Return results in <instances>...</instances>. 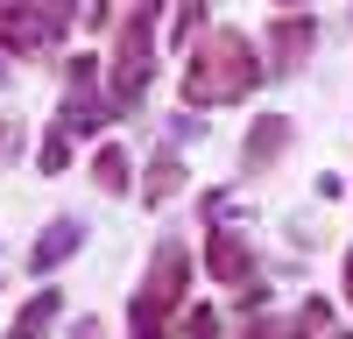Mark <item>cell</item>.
<instances>
[{"instance_id":"20","label":"cell","mask_w":353,"mask_h":339,"mask_svg":"<svg viewBox=\"0 0 353 339\" xmlns=\"http://www.w3.org/2000/svg\"><path fill=\"white\" fill-rule=\"evenodd\" d=\"M71 339H106V332H99V318H85V325H78Z\"/></svg>"},{"instance_id":"23","label":"cell","mask_w":353,"mask_h":339,"mask_svg":"<svg viewBox=\"0 0 353 339\" xmlns=\"http://www.w3.org/2000/svg\"><path fill=\"white\" fill-rule=\"evenodd\" d=\"M0 85H8V64H0Z\"/></svg>"},{"instance_id":"10","label":"cell","mask_w":353,"mask_h":339,"mask_svg":"<svg viewBox=\"0 0 353 339\" xmlns=\"http://www.w3.org/2000/svg\"><path fill=\"white\" fill-rule=\"evenodd\" d=\"M176 191H184V156H176V149H156L149 177H141V205H170Z\"/></svg>"},{"instance_id":"16","label":"cell","mask_w":353,"mask_h":339,"mask_svg":"<svg viewBox=\"0 0 353 339\" xmlns=\"http://www.w3.org/2000/svg\"><path fill=\"white\" fill-rule=\"evenodd\" d=\"M21 156V121H14V113H0V170H8Z\"/></svg>"},{"instance_id":"19","label":"cell","mask_w":353,"mask_h":339,"mask_svg":"<svg viewBox=\"0 0 353 339\" xmlns=\"http://www.w3.org/2000/svg\"><path fill=\"white\" fill-rule=\"evenodd\" d=\"M248 339H290V332H283V325H269V318H254V325H248Z\"/></svg>"},{"instance_id":"4","label":"cell","mask_w":353,"mask_h":339,"mask_svg":"<svg viewBox=\"0 0 353 339\" xmlns=\"http://www.w3.org/2000/svg\"><path fill=\"white\" fill-rule=\"evenodd\" d=\"M106 121H113V92H99V64L71 56V85H64V106H57V127L78 141V134H99Z\"/></svg>"},{"instance_id":"17","label":"cell","mask_w":353,"mask_h":339,"mask_svg":"<svg viewBox=\"0 0 353 339\" xmlns=\"http://www.w3.org/2000/svg\"><path fill=\"white\" fill-rule=\"evenodd\" d=\"M36 8H43V21L57 28V36H64V28L78 21V0H36Z\"/></svg>"},{"instance_id":"22","label":"cell","mask_w":353,"mask_h":339,"mask_svg":"<svg viewBox=\"0 0 353 339\" xmlns=\"http://www.w3.org/2000/svg\"><path fill=\"white\" fill-rule=\"evenodd\" d=\"M276 8H283V14H297V8H311V0H276Z\"/></svg>"},{"instance_id":"13","label":"cell","mask_w":353,"mask_h":339,"mask_svg":"<svg viewBox=\"0 0 353 339\" xmlns=\"http://www.w3.org/2000/svg\"><path fill=\"white\" fill-rule=\"evenodd\" d=\"M36 170H43V177H64V170H71V134H64V127H50V134H43Z\"/></svg>"},{"instance_id":"11","label":"cell","mask_w":353,"mask_h":339,"mask_svg":"<svg viewBox=\"0 0 353 339\" xmlns=\"http://www.w3.org/2000/svg\"><path fill=\"white\" fill-rule=\"evenodd\" d=\"M92 184H99L106 198H121V191L134 184V163H128V149H99V156H92Z\"/></svg>"},{"instance_id":"14","label":"cell","mask_w":353,"mask_h":339,"mask_svg":"<svg viewBox=\"0 0 353 339\" xmlns=\"http://www.w3.org/2000/svg\"><path fill=\"white\" fill-rule=\"evenodd\" d=\"M325 325H332V304H325V297H311V304L297 311V325H290V332H297V339H311V332H325Z\"/></svg>"},{"instance_id":"15","label":"cell","mask_w":353,"mask_h":339,"mask_svg":"<svg viewBox=\"0 0 353 339\" xmlns=\"http://www.w3.org/2000/svg\"><path fill=\"white\" fill-rule=\"evenodd\" d=\"M184 339H219V311H184Z\"/></svg>"},{"instance_id":"24","label":"cell","mask_w":353,"mask_h":339,"mask_svg":"<svg viewBox=\"0 0 353 339\" xmlns=\"http://www.w3.org/2000/svg\"><path fill=\"white\" fill-rule=\"evenodd\" d=\"M332 339H353V332H332Z\"/></svg>"},{"instance_id":"6","label":"cell","mask_w":353,"mask_h":339,"mask_svg":"<svg viewBox=\"0 0 353 339\" xmlns=\"http://www.w3.org/2000/svg\"><path fill=\"white\" fill-rule=\"evenodd\" d=\"M205 269H212V282L248 290L254 282V240L241 234V226H212V234H205Z\"/></svg>"},{"instance_id":"3","label":"cell","mask_w":353,"mask_h":339,"mask_svg":"<svg viewBox=\"0 0 353 339\" xmlns=\"http://www.w3.org/2000/svg\"><path fill=\"white\" fill-rule=\"evenodd\" d=\"M184 282H191V254H184V240H163L156 262H149V276H141V290H134V304H128L134 339H163L170 311H184Z\"/></svg>"},{"instance_id":"18","label":"cell","mask_w":353,"mask_h":339,"mask_svg":"<svg viewBox=\"0 0 353 339\" xmlns=\"http://www.w3.org/2000/svg\"><path fill=\"white\" fill-rule=\"evenodd\" d=\"M198 21H205V0H184V8H176V43H191Z\"/></svg>"},{"instance_id":"12","label":"cell","mask_w":353,"mask_h":339,"mask_svg":"<svg viewBox=\"0 0 353 339\" xmlns=\"http://www.w3.org/2000/svg\"><path fill=\"white\" fill-rule=\"evenodd\" d=\"M50 325H57V290H36V304H21L8 339H50Z\"/></svg>"},{"instance_id":"1","label":"cell","mask_w":353,"mask_h":339,"mask_svg":"<svg viewBox=\"0 0 353 339\" xmlns=\"http://www.w3.org/2000/svg\"><path fill=\"white\" fill-rule=\"evenodd\" d=\"M261 78L269 71H261V56H254V43L241 36V28H212L205 43H191L184 106H233V99H248Z\"/></svg>"},{"instance_id":"7","label":"cell","mask_w":353,"mask_h":339,"mask_svg":"<svg viewBox=\"0 0 353 339\" xmlns=\"http://www.w3.org/2000/svg\"><path fill=\"white\" fill-rule=\"evenodd\" d=\"M85 247V226L64 212V219H50L43 234H36V247H28V276H50L57 262H71V254Z\"/></svg>"},{"instance_id":"5","label":"cell","mask_w":353,"mask_h":339,"mask_svg":"<svg viewBox=\"0 0 353 339\" xmlns=\"http://www.w3.org/2000/svg\"><path fill=\"white\" fill-rule=\"evenodd\" d=\"M57 43V28L43 21L36 0H0V50L8 56H43Z\"/></svg>"},{"instance_id":"2","label":"cell","mask_w":353,"mask_h":339,"mask_svg":"<svg viewBox=\"0 0 353 339\" xmlns=\"http://www.w3.org/2000/svg\"><path fill=\"white\" fill-rule=\"evenodd\" d=\"M156 78V8H141L121 21V36H113V56H106V92H113V113H134L141 92H149Z\"/></svg>"},{"instance_id":"21","label":"cell","mask_w":353,"mask_h":339,"mask_svg":"<svg viewBox=\"0 0 353 339\" xmlns=\"http://www.w3.org/2000/svg\"><path fill=\"white\" fill-rule=\"evenodd\" d=\"M346 304H353V247H346Z\"/></svg>"},{"instance_id":"8","label":"cell","mask_w":353,"mask_h":339,"mask_svg":"<svg viewBox=\"0 0 353 339\" xmlns=\"http://www.w3.org/2000/svg\"><path fill=\"white\" fill-rule=\"evenodd\" d=\"M283 149H290V113H254V127L241 141V163L248 170H276Z\"/></svg>"},{"instance_id":"9","label":"cell","mask_w":353,"mask_h":339,"mask_svg":"<svg viewBox=\"0 0 353 339\" xmlns=\"http://www.w3.org/2000/svg\"><path fill=\"white\" fill-rule=\"evenodd\" d=\"M269 50H276V71H297L304 64V56L318 50V21L297 8V14H283L276 28H269Z\"/></svg>"}]
</instances>
